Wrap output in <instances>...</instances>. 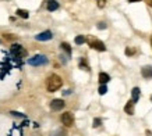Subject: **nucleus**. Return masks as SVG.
Segmentation results:
<instances>
[{
    "mask_svg": "<svg viewBox=\"0 0 152 136\" xmlns=\"http://www.w3.org/2000/svg\"><path fill=\"white\" fill-rule=\"evenodd\" d=\"M141 75H142L145 79H149V78H152V67H149V65H145V67L141 68Z\"/></svg>",
    "mask_w": 152,
    "mask_h": 136,
    "instance_id": "6e6552de",
    "label": "nucleus"
},
{
    "mask_svg": "<svg viewBox=\"0 0 152 136\" xmlns=\"http://www.w3.org/2000/svg\"><path fill=\"white\" fill-rule=\"evenodd\" d=\"M50 136H67V132L63 131V129H59V131L53 132V133H52Z\"/></svg>",
    "mask_w": 152,
    "mask_h": 136,
    "instance_id": "dca6fc26",
    "label": "nucleus"
},
{
    "mask_svg": "<svg viewBox=\"0 0 152 136\" xmlns=\"http://www.w3.org/2000/svg\"><path fill=\"white\" fill-rule=\"evenodd\" d=\"M10 50H11V54H13L14 57H17V59H23L24 56H27L25 49H24L21 45H18V43H14Z\"/></svg>",
    "mask_w": 152,
    "mask_h": 136,
    "instance_id": "7ed1b4c3",
    "label": "nucleus"
},
{
    "mask_svg": "<svg viewBox=\"0 0 152 136\" xmlns=\"http://www.w3.org/2000/svg\"><path fill=\"white\" fill-rule=\"evenodd\" d=\"M98 1V6H99V7H103V6L106 4V0H96Z\"/></svg>",
    "mask_w": 152,
    "mask_h": 136,
    "instance_id": "412c9836",
    "label": "nucleus"
},
{
    "mask_svg": "<svg viewBox=\"0 0 152 136\" xmlns=\"http://www.w3.org/2000/svg\"><path fill=\"white\" fill-rule=\"evenodd\" d=\"M101 125V119L99 118H96V119H94V128H98Z\"/></svg>",
    "mask_w": 152,
    "mask_h": 136,
    "instance_id": "6ab92c4d",
    "label": "nucleus"
},
{
    "mask_svg": "<svg viewBox=\"0 0 152 136\" xmlns=\"http://www.w3.org/2000/svg\"><path fill=\"white\" fill-rule=\"evenodd\" d=\"M17 15H18V17H21V18H25V20H27L28 17H29V13H28L27 10L18 9V10H17Z\"/></svg>",
    "mask_w": 152,
    "mask_h": 136,
    "instance_id": "ddd939ff",
    "label": "nucleus"
},
{
    "mask_svg": "<svg viewBox=\"0 0 152 136\" xmlns=\"http://www.w3.org/2000/svg\"><path fill=\"white\" fill-rule=\"evenodd\" d=\"M61 122H63V125L64 127H71L74 124V115L71 113H63L61 114Z\"/></svg>",
    "mask_w": 152,
    "mask_h": 136,
    "instance_id": "39448f33",
    "label": "nucleus"
},
{
    "mask_svg": "<svg viewBox=\"0 0 152 136\" xmlns=\"http://www.w3.org/2000/svg\"><path fill=\"white\" fill-rule=\"evenodd\" d=\"M109 81H110V77H109L106 72H101V74H99V82H101V85H106Z\"/></svg>",
    "mask_w": 152,
    "mask_h": 136,
    "instance_id": "9b49d317",
    "label": "nucleus"
},
{
    "mask_svg": "<svg viewBox=\"0 0 152 136\" xmlns=\"http://www.w3.org/2000/svg\"><path fill=\"white\" fill-rule=\"evenodd\" d=\"M151 101H152V97H151Z\"/></svg>",
    "mask_w": 152,
    "mask_h": 136,
    "instance_id": "bb28decb",
    "label": "nucleus"
},
{
    "mask_svg": "<svg viewBox=\"0 0 152 136\" xmlns=\"http://www.w3.org/2000/svg\"><path fill=\"white\" fill-rule=\"evenodd\" d=\"M98 28H99V29H105V28H106V24L105 22H99V24H98Z\"/></svg>",
    "mask_w": 152,
    "mask_h": 136,
    "instance_id": "4be33fe9",
    "label": "nucleus"
},
{
    "mask_svg": "<svg viewBox=\"0 0 152 136\" xmlns=\"http://www.w3.org/2000/svg\"><path fill=\"white\" fill-rule=\"evenodd\" d=\"M50 109L53 111H60L61 109H64V101L61 99H55L50 101Z\"/></svg>",
    "mask_w": 152,
    "mask_h": 136,
    "instance_id": "423d86ee",
    "label": "nucleus"
},
{
    "mask_svg": "<svg viewBox=\"0 0 152 136\" xmlns=\"http://www.w3.org/2000/svg\"><path fill=\"white\" fill-rule=\"evenodd\" d=\"M106 92H107V86L106 85H101L99 86V95H105Z\"/></svg>",
    "mask_w": 152,
    "mask_h": 136,
    "instance_id": "a211bd4d",
    "label": "nucleus"
},
{
    "mask_svg": "<svg viewBox=\"0 0 152 136\" xmlns=\"http://www.w3.org/2000/svg\"><path fill=\"white\" fill-rule=\"evenodd\" d=\"M89 46H91L92 49L98 50V51H105L106 50L105 43L102 41H99V39H95V38H91V39H89Z\"/></svg>",
    "mask_w": 152,
    "mask_h": 136,
    "instance_id": "20e7f679",
    "label": "nucleus"
},
{
    "mask_svg": "<svg viewBox=\"0 0 152 136\" xmlns=\"http://www.w3.org/2000/svg\"><path fill=\"white\" fill-rule=\"evenodd\" d=\"M85 41H87V39H85L83 35H80V36H77L75 39H74V42H75L77 45H83V43H85Z\"/></svg>",
    "mask_w": 152,
    "mask_h": 136,
    "instance_id": "2eb2a0df",
    "label": "nucleus"
},
{
    "mask_svg": "<svg viewBox=\"0 0 152 136\" xmlns=\"http://www.w3.org/2000/svg\"><path fill=\"white\" fill-rule=\"evenodd\" d=\"M48 63H49V60H48L46 56H43V54H35L34 57L28 59V64H29V65H32V67H41V65H46Z\"/></svg>",
    "mask_w": 152,
    "mask_h": 136,
    "instance_id": "f03ea898",
    "label": "nucleus"
},
{
    "mask_svg": "<svg viewBox=\"0 0 152 136\" xmlns=\"http://www.w3.org/2000/svg\"><path fill=\"white\" fill-rule=\"evenodd\" d=\"M140 96H141L140 88H134L133 90H131V101H133V103H137L140 100Z\"/></svg>",
    "mask_w": 152,
    "mask_h": 136,
    "instance_id": "1a4fd4ad",
    "label": "nucleus"
},
{
    "mask_svg": "<svg viewBox=\"0 0 152 136\" xmlns=\"http://www.w3.org/2000/svg\"><path fill=\"white\" fill-rule=\"evenodd\" d=\"M145 1H147L148 6H151V7H152V0H145Z\"/></svg>",
    "mask_w": 152,
    "mask_h": 136,
    "instance_id": "b1692460",
    "label": "nucleus"
},
{
    "mask_svg": "<svg viewBox=\"0 0 152 136\" xmlns=\"http://www.w3.org/2000/svg\"><path fill=\"white\" fill-rule=\"evenodd\" d=\"M126 54L129 56H134L135 54V49H134V47H127V49H126Z\"/></svg>",
    "mask_w": 152,
    "mask_h": 136,
    "instance_id": "f3484780",
    "label": "nucleus"
},
{
    "mask_svg": "<svg viewBox=\"0 0 152 136\" xmlns=\"http://www.w3.org/2000/svg\"><path fill=\"white\" fill-rule=\"evenodd\" d=\"M60 47H61V49L64 50L66 53H67V54H71V47H70V45L69 43H61V45H60Z\"/></svg>",
    "mask_w": 152,
    "mask_h": 136,
    "instance_id": "4468645a",
    "label": "nucleus"
},
{
    "mask_svg": "<svg viewBox=\"0 0 152 136\" xmlns=\"http://www.w3.org/2000/svg\"><path fill=\"white\" fill-rule=\"evenodd\" d=\"M124 111L129 114V115H133V114H134V103L131 101V100H130L129 103L124 106Z\"/></svg>",
    "mask_w": 152,
    "mask_h": 136,
    "instance_id": "f8f14e48",
    "label": "nucleus"
},
{
    "mask_svg": "<svg viewBox=\"0 0 152 136\" xmlns=\"http://www.w3.org/2000/svg\"><path fill=\"white\" fill-rule=\"evenodd\" d=\"M11 114H13V115H15V117H24L23 114H20V113H17V111H11Z\"/></svg>",
    "mask_w": 152,
    "mask_h": 136,
    "instance_id": "5701e85b",
    "label": "nucleus"
},
{
    "mask_svg": "<svg viewBox=\"0 0 152 136\" xmlns=\"http://www.w3.org/2000/svg\"><path fill=\"white\" fill-rule=\"evenodd\" d=\"M52 38H53V33L50 31H45V32H41V33H38L35 39L37 41H41V42H45V41H50Z\"/></svg>",
    "mask_w": 152,
    "mask_h": 136,
    "instance_id": "0eeeda50",
    "label": "nucleus"
},
{
    "mask_svg": "<svg viewBox=\"0 0 152 136\" xmlns=\"http://www.w3.org/2000/svg\"><path fill=\"white\" fill-rule=\"evenodd\" d=\"M4 39H7V41H13V39H15V36H11L10 33H4Z\"/></svg>",
    "mask_w": 152,
    "mask_h": 136,
    "instance_id": "aec40b11",
    "label": "nucleus"
},
{
    "mask_svg": "<svg viewBox=\"0 0 152 136\" xmlns=\"http://www.w3.org/2000/svg\"><path fill=\"white\" fill-rule=\"evenodd\" d=\"M46 7H48V10H49V11H55V10L59 9V3H57L56 0H48Z\"/></svg>",
    "mask_w": 152,
    "mask_h": 136,
    "instance_id": "9d476101",
    "label": "nucleus"
},
{
    "mask_svg": "<svg viewBox=\"0 0 152 136\" xmlns=\"http://www.w3.org/2000/svg\"><path fill=\"white\" fill-rule=\"evenodd\" d=\"M61 86H63V79H61L59 75L53 74V75H50V77L48 78V81H46V89L49 92H57Z\"/></svg>",
    "mask_w": 152,
    "mask_h": 136,
    "instance_id": "f257e3e1",
    "label": "nucleus"
},
{
    "mask_svg": "<svg viewBox=\"0 0 152 136\" xmlns=\"http://www.w3.org/2000/svg\"><path fill=\"white\" fill-rule=\"evenodd\" d=\"M151 46H152V38H151Z\"/></svg>",
    "mask_w": 152,
    "mask_h": 136,
    "instance_id": "a878e982",
    "label": "nucleus"
},
{
    "mask_svg": "<svg viewBox=\"0 0 152 136\" xmlns=\"http://www.w3.org/2000/svg\"><path fill=\"white\" fill-rule=\"evenodd\" d=\"M137 1H141V0H129V3H137Z\"/></svg>",
    "mask_w": 152,
    "mask_h": 136,
    "instance_id": "393cba45",
    "label": "nucleus"
}]
</instances>
